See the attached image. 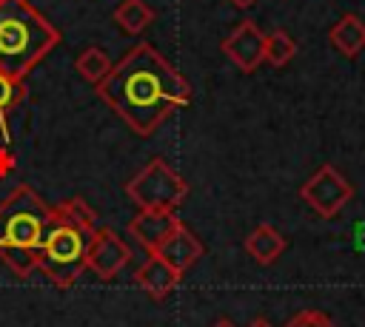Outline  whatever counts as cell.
I'll return each instance as SVG.
<instances>
[{"label":"cell","instance_id":"cell-1","mask_svg":"<svg viewBox=\"0 0 365 327\" xmlns=\"http://www.w3.org/2000/svg\"><path fill=\"white\" fill-rule=\"evenodd\" d=\"M97 94L131 131L148 136L171 111L188 105L191 82L151 43H137L111 65Z\"/></svg>","mask_w":365,"mask_h":327},{"label":"cell","instance_id":"cell-2","mask_svg":"<svg viewBox=\"0 0 365 327\" xmlns=\"http://www.w3.org/2000/svg\"><path fill=\"white\" fill-rule=\"evenodd\" d=\"M97 233L94 210L80 199H66L51 208V219L43 233L37 270L54 287H71L88 267V247Z\"/></svg>","mask_w":365,"mask_h":327},{"label":"cell","instance_id":"cell-3","mask_svg":"<svg viewBox=\"0 0 365 327\" xmlns=\"http://www.w3.org/2000/svg\"><path fill=\"white\" fill-rule=\"evenodd\" d=\"M57 43L60 31L29 0H0V71L23 80Z\"/></svg>","mask_w":365,"mask_h":327},{"label":"cell","instance_id":"cell-4","mask_svg":"<svg viewBox=\"0 0 365 327\" xmlns=\"http://www.w3.org/2000/svg\"><path fill=\"white\" fill-rule=\"evenodd\" d=\"M51 205H46L31 185H17L0 202V253L26 250L40 253Z\"/></svg>","mask_w":365,"mask_h":327},{"label":"cell","instance_id":"cell-5","mask_svg":"<svg viewBox=\"0 0 365 327\" xmlns=\"http://www.w3.org/2000/svg\"><path fill=\"white\" fill-rule=\"evenodd\" d=\"M125 193L137 208L177 210L188 196V182L165 159H151L137 176L125 182Z\"/></svg>","mask_w":365,"mask_h":327},{"label":"cell","instance_id":"cell-6","mask_svg":"<svg viewBox=\"0 0 365 327\" xmlns=\"http://www.w3.org/2000/svg\"><path fill=\"white\" fill-rule=\"evenodd\" d=\"M299 196H302V202H305L311 210H317L322 219H331V216H336V213L351 202L354 188H351V182H348L334 165H322V168L299 188Z\"/></svg>","mask_w":365,"mask_h":327},{"label":"cell","instance_id":"cell-7","mask_svg":"<svg viewBox=\"0 0 365 327\" xmlns=\"http://www.w3.org/2000/svg\"><path fill=\"white\" fill-rule=\"evenodd\" d=\"M222 54L245 74H251L254 68H259L265 63V34L257 23L242 20L237 23V28L222 40Z\"/></svg>","mask_w":365,"mask_h":327},{"label":"cell","instance_id":"cell-8","mask_svg":"<svg viewBox=\"0 0 365 327\" xmlns=\"http://www.w3.org/2000/svg\"><path fill=\"white\" fill-rule=\"evenodd\" d=\"M131 259L128 245L111 230V227H97L91 247H88V267L91 273H97L100 279H114Z\"/></svg>","mask_w":365,"mask_h":327},{"label":"cell","instance_id":"cell-9","mask_svg":"<svg viewBox=\"0 0 365 327\" xmlns=\"http://www.w3.org/2000/svg\"><path fill=\"white\" fill-rule=\"evenodd\" d=\"M180 225L177 210H151V208H140L137 216L128 222V233L148 250L157 253V247L168 239V233Z\"/></svg>","mask_w":365,"mask_h":327},{"label":"cell","instance_id":"cell-10","mask_svg":"<svg viewBox=\"0 0 365 327\" xmlns=\"http://www.w3.org/2000/svg\"><path fill=\"white\" fill-rule=\"evenodd\" d=\"M157 256H163L177 273H185L188 267H194V264L200 262V256H202V242L180 222V225L168 233V239L157 247Z\"/></svg>","mask_w":365,"mask_h":327},{"label":"cell","instance_id":"cell-11","mask_svg":"<svg viewBox=\"0 0 365 327\" xmlns=\"http://www.w3.org/2000/svg\"><path fill=\"white\" fill-rule=\"evenodd\" d=\"M180 279H182V273H177L163 256H157V253H151L145 262H143V267L134 273V282H137V287H143L151 299H165L177 284H180Z\"/></svg>","mask_w":365,"mask_h":327},{"label":"cell","instance_id":"cell-12","mask_svg":"<svg viewBox=\"0 0 365 327\" xmlns=\"http://www.w3.org/2000/svg\"><path fill=\"white\" fill-rule=\"evenodd\" d=\"M245 250L257 264H274L285 250V236L274 225H257L245 236Z\"/></svg>","mask_w":365,"mask_h":327},{"label":"cell","instance_id":"cell-13","mask_svg":"<svg viewBox=\"0 0 365 327\" xmlns=\"http://www.w3.org/2000/svg\"><path fill=\"white\" fill-rule=\"evenodd\" d=\"M331 45L342 54V57H356L365 48V23L356 14H342L331 31H328Z\"/></svg>","mask_w":365,"mask_h":327},{"label":"cell","instance_id":"cell-14","mask_svg":"<svg viewBox=\"0 0 365 327\" xmlns=\"http://www.w3.org/2000/svg\"><path fill=\"white\" fill-rule=\"evenodd\" d=\"M154 20V9L145 0H123L114 9V23L125 31V34H140L148 28V23Z\"/></svg>","mask_w":365,"mask_h":327},{"label":"cell","instance_id":"cell-15","mask_svg":"<svg viewBox=\"0 0 365 327\" xmlns=\"http://www.w3.org/2000/svg\"><path fill=\"white\" fill-rule=\"evenodd\" d=\"M74 68H77V74H80L86 82L100 85V82L108 77V71H111V60H108V54H106L103 48L88 45V48H83L80 57L74 60Z\"/></svg>","mask_w":365,"mask_h":327},{"label":"cell","instance_id":"cell-16","mask_svg":"<svg viewBox=\"0 0 365 327\" xmlns=\"http://www.w3.org/2000/svg\"><path fill=\"white\" fill-rule=\"evenodd\" d=\"M23 100H26V82L17 80V77H11V74H6V71H0V131H3V134L9 131V128H6L9 114H11Z\"/></svg>","mask_w":365,"mask_h":327},{"label":"cell","instance_id":"cell-17","mask_svg":"<svg viewBox=\"0 0 365 327\" xmlns=\"http://www.w3.org/2000/svg\"><path fill=\"white\" fill-rule=\"evenodd\" d=\"M294 54H297V43H294V37L288 31L277 28V31L265 34V63H271V65L279 68V65L291 63Z\"/></svg>","mask_w":365,"mask_h":327},{"label":"cell","instance_id":"cell-18","mask_svg":"<svg viewBox=\"0 0 365 327\" xmlns=\"http://www.w3.org/2000/svg\"><path fill=\"white\" fill-rule=\"evenodd\" d=\"M285 327H334V324H331L328 316H322V313H317V310H305V313L294 316Z\"/></svg>","mask_w":365,"mask_h":327},{"label":"cell","instance_id":"cell-19","mask_svg":"<svg viewBox=\"0 0 365 327\" xmlns=\"http://www.w3.org/2000/svg\"><path fill=\"white\" fill-rule=\"evenodd\" d=\"M228 3H231V6H237V9H251L257 0H228Z\"/></svg>","mask_w":365,"mask_h":327},{"label":"cell","instance_id":"cell-20","mask_svg":"<svg viewBox=\"0 0 365 327\" xmlns=\"http://www.w3.org/2000/svg\"><path fill=\"white\" fill-rule=\"evenodd\" d=\"M248 327H271V324H268V321H265V318H254V321H251V324H248Z\"/></svg>","mask_w":365,"mask_h":327},{"label":"cell","instance_id":"cell-21","mask_svg":"<svg viewBox=\"0 0 365 327\" xmlns=\"http://www.w3.org/2000/svg\"><path fill=\"white\" fill-rule=\"evenodd\" d=\"M214 327H234V324H231V321H228V318H222V321H217V324H214Z\"/></svg>","mask_w":365,"mask_h":327}]
</instances>
